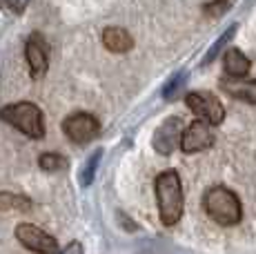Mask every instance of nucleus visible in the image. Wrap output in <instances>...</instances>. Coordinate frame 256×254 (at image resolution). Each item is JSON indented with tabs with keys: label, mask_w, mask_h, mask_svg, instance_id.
I'll use <instances>...</instances> for the list:
<instances>
[{
	"label": "nucleus",
	"mask_w": 256,
	"mask_h": 254,
	"mask_svg": "<svg viewBox=\"0 0 256 254\" xmlns=\"http://www.w3.org/2000/svg\"><path fill=\"white\" fill-rule=\"evenodd\" d=\"M156 201H158V214L163 226L172 228L183 216V185L176 170H165L156 176Z\"/></svg>",
	"instance_id": "nucleus-1"
},
{
	"label": "nucleus",
	"mask_w": 256,
	"mask_h": 254,
	"mask_svg": "<svg viewBox=\"0 0 256 254\" xmlns=\"http://www.w3.org/2000/svg\"><path fill=\"white\" fill-rule=\"evenodd\" d=\"M203 208L208 212V216L218 226H236L240 221V216H243L238 196L232 190L223 188V185L210 188L203 194Z\"/></svg>",
	"instance_id": "nucleus-2"
},
{
	"label": "nucleus",
	"mask_w": 256,
	"mask_h": 254,
	"mask_svg": "<svg viewBox=\"0 0 256 254\" xmlns=\"http://www.w3.org/2000/svg\"><path fill=\"white\" fill-rule=\"evenodd\" d=\"M0 118L4 123L14 125L27 134L29 138H42L45 136V120H42V112L38 110L34 102H14L0 110Z\"/></svg>",
	"instance_id": "nucleus-3"
},
{
	"label": "nucleus",
	"mask_w": 256,
	"mask_h": 254,
	"mask_svg": "<svg viewBox=\"0 0 256 254\" xmlns=\"http://www.w3.org/2000/svg\"><path fill=\"white\" fill-rule=\"evenodd\" d=\"M185 102L200 120L210 125H220L225 118V107L223 102L216 98L210 92H192V94L185 96Z\"/></svg>",
	"instance_id": "nucleus-4"
},
{
	"label": "nucleus",
	"mask_w": 256,
	"mask_h": 254,
	"mask_svg": "<svg viewBox=\"0 0 256 254\" xmlns=\"http://www.w3.org/2000/svg\"><path fill=\"white\" fill-rule=\"evenodd\" d=\"M62 132L70 136L72 143L85 145L94 140L100 132V123L94 114H85V112H78V114H72L70 118L62 120Z\"/></svg>",
	"instance_id": "nucleus-5"
},
{
	"label": "nucleus",
	"mask_w": 256,
	"mask_h": 254,
	"mask_svg": "<svg viewBox=\"0 0 256 254\" xmlns=\"http://www.w3.org/2000/svg\"><path fill=\"white\" fill-rule=\"evenodd\" d=\"M16 238L27 250L38 252V254H56V250H58L56 238L49 236L47 232H42L40 228L32 226V223H20V226L16 228Z\"/></svg>",
	"instance_id": "nucleus-6"
},
{
	"label": "nucleus",
	"mask_w": 256,
	"mask_h": 254,
	"mask_svg": "<svg viewBox=\"0 0 256 254\" xmlns=\"http://www.w3.org/2000/svg\"><path fill=\"white\" fill-rule=\"evenodd\" d=\"M214 145V134L210 130V123L205 120H194L187 130L183 132V140H180V150L185 154H196L203 152Z\"/></svg>",
	"instance_id": "nucleus-7"
},
{
	"label": "nucleus",
	"mask_w": 256,
	"mask_h": 254,
	"mask_svg": "<svg viewBox=\"0 0 256 254\" xmlns=\"http://www.w3.org/2000/svg\"><path fill=\"white\" fill-rule=\"evenodd\" d=\"M180 140H183V123H180V118H176V116H170V118H165V123L156 130L154 148L158 154L167 156L174 152Z\"/></svg>",
	"instance_id": "nucleus-8"
},
{
	"label": "nucleus",
	"mask_w": 256,
	"mask_h": 254,
	"mask_svg": "<svg viewBox=\"0 0 256 254\" xmlns=\"http://www.w3.org/2000/svg\"><path fill=\"white\" fill-rule=\"evenodd\" d=\"M24 56L29 62V72L34 78H40L47 72L49 65V47L45 42V38L40 34H32L27 38V45H24Z\"/></svg>",
	"instance_id": "nucleus-9"
},
{
	"label": "nucleus",
	"mask_w": 256,
	"mask_h": 254,
	"mask_svg": "<svg viewBox=\"0 0 256 254\" xmlns=\"http://www.w3.org/2000/svg\"><path fill=\"white\" fill-rule=\"evenodd\" d=\"M102 45L114 54H125L134 47V38L122 27H107L102 32Z\"/></svg>",
	"instance_id": "nucleus-10"
},
{
	"label": "nucleus",
	"mask_w": 256,
	"mask_h": 254,
	"mask_svg": "<svg viewBox=\"0 0 256 254\" xmlns=\"http://www.w3.org/2000/svg\"><path fill=\"white\" fill-rule=\"evenodd\" d=\"M223 67H225V72H228L232 78H243L250 72L252 62H250V58L245 56L240 50H236V47H230V50L225 52Z\"/></svg>",
	"instance_id": "nucleus-11"
},
{
	"label": "nucleus",
	"mask_w": 256,
	"mask_h": 254,
	"mask_svg": "<svg viewBox=\"0 0 256 254\" xmlns=\"http://www.w3.org/2000/svg\"><path fill=\"white\" fill-rule=\"evenodd\" d=\"M220 87L230 96H234V98L256 105V80H234L232 78V80H223Z\"/></svg>",
	"instance_id": "nucleus-12"
},
{
	"label": "nucleus",
	"mask_w": 256,
	"mask_h": 254,
	"mask_svg": "<svg viewBox=\"0 0 256 254\" xmlns=\"http://www.w3.org/2000/svg\"><path fill=\"white\" fill-rule=\"evenodd\" d=\"M236 29H238V25H230V27L225 29L223 34H220V36H218V40H216L214 45H212L210 50H208V54H205V58H203V65H210V62L214 60L216 56H218L220 50H223V47L228 45V42H230V40H232V38L236 36Z\"/></svg>",
	"instance_id": "nucleus-13"
},
{
	"label": "nucleus",
	"mask_w": 256,
	"mask_h": 254,
	"mask_svg": "<svg viewBox=\"0 0 256 254\" xmlns=\"http://www.w3.org/2000/svg\"><path fill=\"white\" fill-rule=\"evenodd\" d=\"M32 198L14 192H0V210H29Z\"/></svg>",
	"instance_id": "nucleus-14"
},
{
	"label": "nucleus",
	"mask_w": 256,
	"mask_h": 254,
	"mask_svg": "<svg viewBox=\"0 0 256 254\" xmlns=\"http://www.w3.org/2000/svg\"><path fill=\"white\" fill-rule=\"evenodd\" d=\"M38 165H40L45 172H60V170H65L67 165H70V160H67L62 154L45 152V154H40V158H38Z\"/></svg>",
	"instance_id": "nucleus-15"
},
{
	"label": "nucleus",
	"mask_w": 256,
	"mask_h": 254,
	"mask_svg": "<svg viewBox=\"0 0 256 254\" xmlns=\"http://www.w3.org/2000/svg\"><path fill=\"white\" fill-rule=\"evenodd\" d=\"M100 158H102V150H96L90 158H87V163L82 165V170H80V185H92V180H94V174H96V168H98V163H100Z\"/></svg>",
	"instance_id": "nucleus-16"
},
{
	"label": "nucleus",
	"mask_w": 256,
	"mask_h": 254,
	"mask_svg": "<svg viewBox=\"0 0 256 254\" xmlns=\"http://www.w3.org/2000/svg\"><path fill=\"white\" fill-rule=\"evenodd\" d=\"M185 80H187V72H178V74H174L167 80V85L163 87V98L167 100H172L176 94L180 92V87L185 85Z\"/></svg>",
	"instance_id": "nucleus-17"
},
{
	"label": "nucleus",
	"mask_w": 256,
	"mask_h": 254,
	"mask_svg": "<svg viewBox=\"0 0 256 254\" xmlns=\"http://www.w3.org/2000/svg\"><path fill=\"white\" fill-rule=\"evenodd\" d=\"M230 4H232V0H216V2H212V4H208V7H205V12L216 14V16H218V14H223L225 9L230 7Z\"/></svg>",
	"instance_id": "nucleus-18"
},
{
	"label": "nucleus",
	"mask_w": 256,
	"mask_h": 254,
	"mask_svg": "<svg viewBox=\"0 0 256 254\" xmlns=\"http://www.w3.org/2000/svg\"><path fill=\"white\" fill-rule=\"evenodd\" d=\"M60 254H82V243L80 241H72L67 243V248Z\"/></svg>",
	"instance_id": "nucleus-19"
},
{
	"label": "nucleus",
	"mask_w": 256,
	"mask_h": 254,
	"mask_svg": "<svg viewBox=\"0 0 256 254\" xmlns=\"http://www.w3.org/2000/svg\"><path fill=\"white\" fill-rule=\"evenodd\" d=\"M27 2L29 0H12L9 2V12H14V14H20L24 7H27Z\"/></svg>",
	"instance_id": "nucleus-20"
},
{
	"label": "nucleus",
	"mask_w": 256,
	"mask_h": 254,
	"mask_svg": "<svg viewBox=\"0 0 256 254\" xmlns=\"http://www.w3.org/2000/svg\"><path fill=\"white\" fill-rule=\"evenodd\" d=\"M9 2H12V0H0V9H7L9 12Z\"/></svg>",
	"instance_id": "nucleus-21"
}]
</instances>
